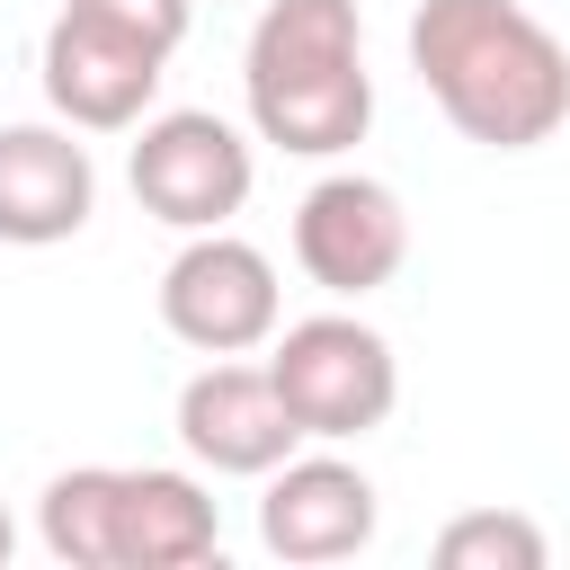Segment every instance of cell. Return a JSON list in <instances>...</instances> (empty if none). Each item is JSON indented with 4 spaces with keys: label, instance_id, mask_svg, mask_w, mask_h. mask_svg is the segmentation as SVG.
Instances as JSON below:
<instances>
[{
    "label": "cell",
    "instance_id": "1",
    "mask_svg": "<svg viewBox=\"0 0 570 570\" xmlns=\"http://www.w3.org/2000/svg\"><path fill=\"white\" fill-rule=\"evenodd\" d=\"M410 71L481 151H534L570 125V45L517 0H419Z\"/></svg>",
    "mask_w": 570,
    "mask_h": 570
},
{
    "label": "cell",
    "instance_id": "2",
    "mask_svg": "<svg viewBox=\"0 0 570 570\" xmlns=\"http://www.w3.org/2000/svg\"><path fill=\"white\" fill-rule=\"evenodd\" d=\"M240 98L258 142L294 160H338L374 125V71H365V18L356 0H267L240 53Z\"/></svg>",
    "mask_w": 570,
    "mask_h": 570
},
{
    "label": "cell",
    "instance_id": "3",
    "mask_svg": "<svg viewBox=\"0 0 570 570\" xmlns=\"http://www.w3.org/2000/svg\"><path fill=\"white\" fill-rule=\"evenodd\" d=\"M36 534L71 570H187L223 552V517L178 463H71L45 481Z\"/></svg>",
    "mask_w": 570,
    "mask_h": 570
},
{
    "label": "cell",
    "instance_id": "4",
    "mask_svg": "<svg viewBox=\"0 0 570 570\" xmlns=\"http://www.w3.org/2000/svg\"><path fill=\"white\" fill-rule=\"evenodd\" d=\"M187 45V0H62L45 27V107L71 134H134Z\"/></svg>",
    "mask_w": 570,
    "mask_h": 570
},
{
    "label": "cell",
    "instance_id": "5",
    "mask_svg": "<svg viewBox=\"0 0 570 570\" xmlns=\"http://www.w3.org/2000/svg\"><path fill=\"white\" fill-rule=\"evenodd\" d=\"M267 374L303 428V445H347V436H374L401 401V356L374 321L356 312H312V321H285L267 338Z\"/></svg>",
    "mask_w": 570,
    "mask_h": 570
},
{
    "label": "cell",
    "instance_id": "6",
    "mask_svg": "<svg viewBox=\"0 0 570 570\" xmlns=\"http://www.w3.org/2000/svg\"><path fill=\"white\" fill-rule=\"evenodd\" d=\"M125 178H134V196H142L151 223H169V232H223L249 205L258 160L240 142V125H223L214 107H160V116L134 125Z\"/></svg>",
    "mask_w": 570,
    "mask_h": 570
},
{
    "label": "cell",
    "instance_id": "7",
    "mask_svg": "<svg viewBox=\"0 0 570 570\" xmlns=\"http://www.w3.org/2000/svg\"><path fill=\"white\" fill-rule=\"evenodd\" d=\"M160 330L196 356H249L285 330V285L276 258L258 240L223 232H187V249L160 267Z\"/></svg>",
    "mask_w": 570,
    "mask_h": 570
},
{
    "label": "cell",
    "instance_id": "8",
    "mask_svg": "<svg viewBox=\"0 0 570 570\" xmlns=\"http://www.w3.org/2000/svg\"><path fill=\"white\" fill-rule=\"evenodd\" d=\"M401 258H410V205H401V187H383L365 169H330V178L303 187V205H294V267L321 294L365 303V294H383L401 276Z\"/></svg>",
    "mask_w": 570,
    "mask_h": 570
},
{
    "label": "cell",
    "instance_id": "9",
    "mask_svg": "<svg viewBox=\"0 0 570 570\" xmlns=\"http://www.w3.org/2000/svg\"><path fill=\"white\" fill-rule=\"evenodd\" d=\"M178 445L205 463V472H232V481H267L303 428L276 392L267 365H240V356H205L187 383H178Z\"/></svg>",
    "mask_w": 570,
    "mask_h": 570
},
{
    "label": "cell",
    "instance_id": "10",
    "mask_svg": "<svg viewBox=\"0 0 570 570\" xmlns=\"http://www.w3.org/2000/svg\"><path fill=\"white\" fill-rule=\"evenodd\" d=\"M374 525H383V499H374V481H365L347 454H303V445H294V454L267 472L258 543H267L276 561H303V570L356 561V552L374 543Z\"/></svg>",
    "mask_w": 570,
    "mask_h": 570
},
{
    "label": "cell",
    "instance_id": "11",
    "mask_svg": "<svg viewBox=\"0 0 570 570\" xmlns=\"http://www.w3.org/2000/svg\"><path fill=\"white\" fill-rule=\"evenodd\" d=\"M98 214V160L71 142V125H0V240L53 249L89 232Z\"/></svg>",
    "mask_w": 570,
    "mask_h": 570
},
{
    "label": "cell",
    "instance_id": "12",
    "mask_svg": "<svg viewBox=\"0 0 570 570\" xmlns=\"http://www.w3.org/2000/svg\"><path fill=\"white\" fill-rule=\"evenodd\" d=\"M436 561H445V570H543L552 543H543V525L517 517V508H463V517L436 525Z\"/></svg>",
    "mask_w": 570,
    "mask_h": 570
},
{
    "label": "cell",
    "instance_id": "13",
    "mask_svg": "<svg viewBox=\"0 0 570 570\" xmlns=\"http://www.w3.org/2000/svg\"><path fill=\"white\" fill-rule=\"evenodd\" d=\"M9 552H18V525H9V508H0V561H9Z\"/></svg>",
    "mask_w": 570,
    "mask_h": 570
}]
</instances>
